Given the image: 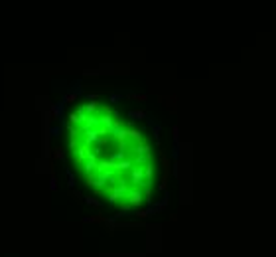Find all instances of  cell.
<instances>
[{
	"label": "cell",
	"mask_w": 276,
	"mask_h": 257,
	"mask_svg": "<svg viewBox=\"0 0 276 257\" xmlns=\"http://www.w3.org/2000/svg\"><path fill=\"white\" fill-rule=\"evenodd\" d=\"M69 150L85 184L122 210L142 206L154 184L156 162L146 135L101 103L69 117Z\"/></svg>",
	"instance_id": "cell-1"
}]
</instances>
